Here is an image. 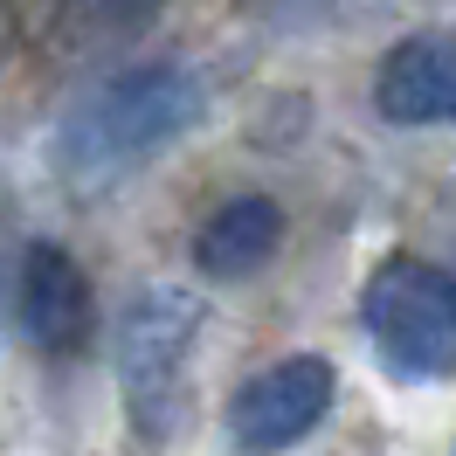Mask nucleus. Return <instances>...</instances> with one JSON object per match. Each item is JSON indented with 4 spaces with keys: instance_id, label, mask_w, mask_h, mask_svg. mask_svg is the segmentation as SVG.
Segmentation results:
<instances>
[{
    "instance_id": "obj_6",
    "label": "nucleus",
    "mask_w": 456,
    "mask_h": 456,
    "mask_svg": "<svg viewBox=\"0 0 456 456\" xmlns=\"http://www.w3.org/2000/svg\"><path fill=\"white\" fill-rule=\"evenodd\" d=\"M373 111L387 125H456V35L428 28L395 42L373 69Z\"/></svg>"
},
{
    "instance_id": "obj_3",
    "label": "nucleus",
    "mask_w": 456,
    "mask_h": 456,
    "mask_svg": "<svg viewBox=\"0 0 456 456\" xmlns=\"http://www.w3.org/2000/svg\"><path fill=\"white\" fill-rule=\"evenodd\" d=\"M373 353L401 380H450L456 373V284L422 256H387L360 290Z\"/></svg>"
},
{
    "instance_id": "obj_5",
    "label": "nucleus",
    "mask_w": 456,
    "mask_h": 456,
    "mask_svg": "<svg viewBox=\"0 0 456 456\" xmlns=\"http://www.w3.org/2000/svg\"><path fill=\"white\" fill-rule=\"evenodd\" d=\"M14 312H21V332L35 339V353L77 360L90 346V318H97L84 263L69 256L62 242H28L21 270H14Z\"/></svg>"
},
{
    "instance_id": "obj_4",
    "label": "nucleus",
    "mask_w": 456,
    "mask_h": 456,
    "mask_svg": "<svg viewBox=\"0 0 456 456\" xmlns=\"http://www.w3.org/2000/svg\"><path fill=\"white\" fill-rule=\"evenodd\" d=\"M339 401V373L325 353H290L277 367H263L256 380H242L228 401V436L242 456H277L290 443H305Z\"/></svg>"
},
{
    "instance_id": "obj_9",
    "label": "nucleus",
    "mask_w": 456,
    "mask_h": 456,
    "mask_svg": "<svg viewBox=\"0 0 456 456\" xmlns=\"http://www.w3.org/2000/svg\"><path fill=\"white\" fill-rule=\"evenodd\" d=\"M0 290H7V284H0Z\"/></svg>"
},
{
    "instance_id": "obj_8",
    "label": "nucleus",
    "mask_w": 456,
    "mask_h": 456,
    "mask_svg": "<svg viewBox=\"0 0 456 456\" xmlns=\"http://www.w3.org/2000/svg\"><path fill=\"white\" fill-rule=\"evenodd\" d=\"M77 14H84L90 28H132V21H145L159 0H69Z\"/></svg>"
},
{
    "instance_id": "obj_2",
    "label": "nucleus",
    "mask_w": 456,
    "mask_h": 456,
    "mask_svg": "<svg viewBox=\"0 0 456 456\" xmlns=\"http://www.w3.org/2000/svg\"><path fill=\"white\" fill-rule=\"evenodd\" d=\"M194 339H200V297L187 284H145L111 332V367H118V395L125 415L145 443H167L187 401V367H194Z\"/></svg>"
},
{
    "instance_id": "obj_7",
    "label": "nucleus",
    "mask_w": 456,
    "mask_h": 456,
    "mask_svg": "<svg viewBox=\"0 0 456 456\" xmlns=\"http://www.w3.org/2000/svg\"><path fill=\"white\" fill-rule=\"evenodd\" d=\"M277 249H284V208L270 194H235L194 228V263H200V277H215V284L256 277Z\"/></svg>"
},
{
    "instance_id": "obj_1",
    "label": "nucleus",
    "mask_w": 456,
    "mask_h": 456,
    "mask_svg": "<svg viewBox=\"0 0 456 456\" xmlns=\"http://www.w3.org/2000/svg\"><path fill=\"white\" fill-rule=\"evenodd\" d=\"M200 118V84L194 69H180V62H139V69H125L111 84H97L77 104V118L62 125V145L56 159L69 180H111V173H132L139 159L152 152H167L187 125Z\"/></svg>"
}]
</instances>
